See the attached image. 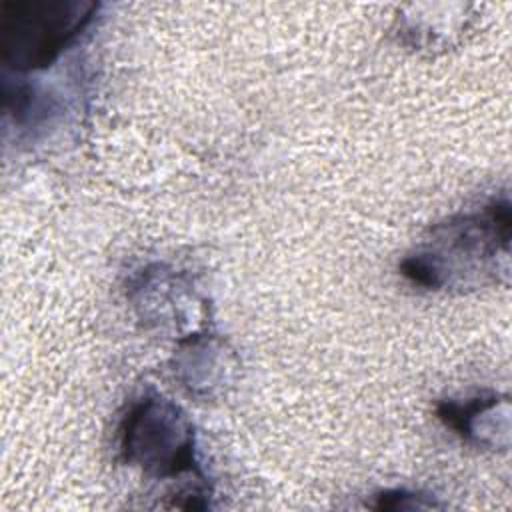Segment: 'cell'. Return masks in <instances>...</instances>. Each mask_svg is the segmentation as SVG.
Here are the masks:
<instances>
[{"mask_svg": "<svg viewBox=\"0 0 512 512\" xmlns=\"http://www.w3.org/2000/svg\"><path fill=\"white\" fill-rule=\"evenodd\" d=\"M510 204L506 198L480 212L456 216L432 228V236L400 262V274L416 286L440 290L456 278L496 272V258H508Z\"/></svg>", "mask_w": 512, "mask_h": 512, "instance_id": "6da1fadb", "label": "cell"}, {"mask_svg": "<svg viewBox=\"0 0 512 512\" xmlns=\"http://www.w3.org/2000/svg\"><path fill=\"white\" fill-rule=\"evenodd\" d=\"M96 2L18 0L2 2L0 52L16 72L50 66L94 20Z\"/></svg>", "mask_w": 512, "mask_h": 512, "instance_id": "7a4b0ae2", "label": "cell"}, {"mask_svg": "<svg viewBox=\"0 0 512 512\" xmlns=\"http://www.w3.org/2000/svg\"><path fill=\"white\" fill-rule=\"evenodd\" d=\"M120 452L132 466L162 480L202 474L194 454V430L186 414L162 396H144L124 414Z\"/></svg>", "mask_w": 512, "mask_h": 512, "instance_id": "3957f363", "label": "cell"}, {"mask_svg": "<svg viewBox=\"0 0 512 512\" xmlns=\"http://www.w3.org/2000/svg\"><path fill=\"white\" fill-rule=\"evenodd\" d=\"M376 510H420V508H434L426 496L406 492V490H384L376 496L374 502Z\"/></svg>", "mask_w": 512, "mask_h": 512, "instance_id": "277c9868", "label": "cell"}]
</instances>
